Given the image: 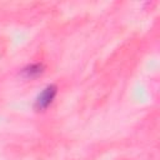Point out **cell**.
Masks as SVG:
<instances>
[{
	"label": "cell",
	"instance_id": "1",
	"mask_svg": "<svg viewBox=\"0 0 160 160\" xmlns=\"http://www.w3.org/2000/svg\"><path fill=\"white\" fill-rule=\"evenodd\" d=\"M55 95H56V86H54V85L46 86V88L39 94V96L36 98L35 108L39 109V110L46 109V108L51 104V101H52V99L55 98Z\"/></svg>",
	"mask_w": 160,
	"mask_h": 160
},
{
	"label": "cell",
	"instance_id": "2",
	"mask_svg": "<svg viewBox=\"0 0 160 160\" xmlns=\"http://www.w3.org/2000/svg\"><path fill=\"white\" fill-rule=\"evenodd\" d=\"M24 72H25L26 76H30V78H31V76L38 75V74L41 72V66H40V65H31V66L26 68V69L24 70Z\"/></svg>",
	"mask_w": 160,
	"mask_h": 160
}]
</instances>
